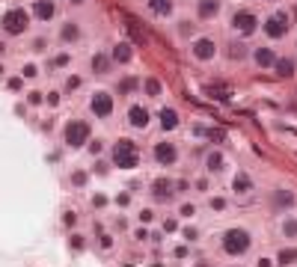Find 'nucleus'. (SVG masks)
<instances>
[{"label":"nucleus","instance_id":"2","mask_svg":"<svg viewBox=\"0 0 297 267\" xmlns=\"http://www.w3.org/2000/svg\"><path fill=\"white\" fill-rule=\"evenodd\" d=\"M113 163H116L119 169H134V166L140 163L137 143H131V140H119V143L113 146Z\"/></svg>","mask_w":297,"mask_h":267},{"label":"nucleus","instance_id":"6","mask_svg":"<svg viewBox=\"0 0 297 267\" xmlns=\"http://www.w3.org/2000/svg\"><path fill=\"white\" fill-rule=\"evenodd\" d=\"M65 143H68L71 149H80L83 143H89V122L71 119V122L65 125Z\"/></svg>","mask_w":297,"mask_h":267},{"label":"nucleus","instance_id":"37","mask_svg":"<svg viewBox=\"0 0 297 267\" xmlns=\"http://www.w3.org/2000/svg\"><path fill=\"white\" fill-rule=\"evenodd\" d=\"M48 104H51V107H57V104H59V95H57V92H51V95H48Z\"/></svg>","mask_w":297,"mask_h":267},{"label":"nucleus","instance_id":"14","mask_svg":"<svg viewBox=\"0 0 297 267\" xmlns=\"http://www.w3.org/2000/svg\"><path fill=\"white\" fill-rule=\"evenodd\" d=\"M214 15H220V0H196V18L199 21H211Z\"/></svg>","mask_w":297,"mask_h":267},{"label":"nucleus","instance_id":"36","mask_svg":"<svg viewBox=\"0 0 297 267\" xmlns=\"http://www.w3.org/2000/svg\"><path fill=\"white\" fill-rule=\"evenodd\" d=\"M30 104H42V92H30Z\"/></svg>","mask_w":297,"mask_h":267},{"label":"nucleus","instance_id":"10","mask_svg":"<svg viewBox=\"0 0 297 267\" xmlns=\"http://www.w3.org/2000/svg\"><path fill=\"white\" fill-rule=\"evenodd\" d=\"M277 59H280V56H277V51H274V48H268V45H265V48H256V51H253V62H256V65H259L262 71L274 68V65H277Z\"/></svg>","mask_w":297,"mask_h":267},{"label":"nucleus","instance_id":"34","mask_svg":"<svg viewBox=\"0 0 297 267\" xmlns=\"http://www.w3.org/2000/svg\"><path fill=\"white\" fill-rule=\"evenodd\" d=\"M65 86H68V89H77V86H80V77H74V74H71V77H68V83H65Z\"/></svg>","mask_w":297,"mask_h":267},{"label":"nucleus","instance_id":"25","mask_svg":"<svg viewBox=\"0 0 297 267\" xmlns=\"http://www.w3.org/2000/svg\"><path fill=\"white\" fill-rule=\"evenodd\" d=\"M143 92H146L149 98H158V95L164 92V86H161L158 77H146V80H143Z\"/></svg>","mask_w":297,"mask_h":267},{"label":"nucleus","instance_id":"38","mask_svg":"<svg viewBox=\"0 0 297 267\" xmlns=\"http://www.w3.org/2000/svg\"><path fill=\"white\" fill-rule=\"evenodd\" d=\"M152 217H155L152 211H143V214H140V220H143V223H152Z\"/></svg>","mask_w":297,"mask_h":267},{"label":"nucleus","instance_id":"16","mask_svg":"<svg viewBox=\"0 0 297 267\" xmlns=\"http://www.w3.org/2000/svg\"><path fill=\"white\" fill-rule=\"evenodd\" d=\"M146 6H149V12H152V15H158V18H167V15H173V9H176V0H146Z\"/></svg>","mask_w":297,"mask_h":267},{"label":"nucleus","instance_id":"35","mask_svg":"<svg viewBox=\"0 0 297 267\" xmlns=\"http://www.w3.org/2000/svg\"><path fill=\"white\" fill-rule=\"evenodd\" d=\"M65 62H68V53H59V56L54 59V65H65Z\"/></svg>","mask_w":297,"mask_h":267},{"label":"nucleus","instance_id":"1","mask_svg":"<svg viewBox=\"0 0 297 267\" xmlns=\"http://www.w3.org/2000/svg\"><path fill=\"white\" fill-rule=\"evenodd\" d=\"M220 244H223V253H226V256H244V253H250L253 238H250L247 229H229V232L220 238Z\"/></svg>","mask_w":297,"mask_h":267},{"label":"nucleus","instance_id":"31","mask_svg":"<svg viewBox=\"0 0 297 267\" xmlns=\"http://www.w3.org/2000/svg\"><path fill=\"white\" fill-rule=\"evenodd\" d=\"M283 232H286L289 238H297V220H286V226H283Z\"/></svg>","mask_w":297,"mask_h":267},{"label":"nucleus","instance_id":"7","mask_svg":"<svg viewBox=\"0 0 297 267\" xmlns=\"http://www.w3.org/2000/svg\"><path fill=\"white\" fill-rule=\"evenodd\" d=\"M190 53H193V59L208 62V59H214V53H217V42H214V39H208V36H199V39H193Z\"/></svg>","mask_w":297,"mask_h":267},{"label":"nucleus","instance_id":"18","mask_svg":"<svg viewBox=\"0 0 297 267\" xmlns=\"http://www.w3.org/2000/svg\"><path fill=\"white\" fill-rule=\"evenodd\" d=\"M271 205H274L277 211H286V208H292V205H295V193H292V190H274Z\"/></svg>","mask_w":297,"mask_h":267},{"label":"nucleus","instance_id":"27","mask_svg":"<svg viewBox=\"0 0 297 267\" xmlns=\"http://www.w3.org/2000/svg\"><path fill=\"white\" fill-rule=\"evenodd\" d=\"M137 89V77H125V80H119V92L125 95V92H134Z\"/></svg>","mask_w":297,"mask_h":267},{"label":"nucleus","instance_id":"39","mask_svg":"<svg viewBox=\"0 0 297 267\" xmlns=\"http://www.w3.org/2000/svg\"><path fill=\"white\" fill-rule=\"evenodd\" d=\"M0 74H3V65H0Z\"/></svg>","mask_w":297,"mask_h":267},{"label":"nucleus","instance_id":"28","mask_svg":"<svg viewBox=\"0 0 297 267\" xmlns=\"http://www.w3.org/2000/svg\"><path fill=\"white\" fill-rule=\"evenodd\" d=\"M297 262V250H283L280 253V265H295Z\"/></svg>","mask_w":297,"mask_h":267},{"label":"nucleus","instance_id":"17","mask_svg":"<svg viewBox=\"0 0 297 267\" xmlns=\"http://www.w3.org/2000/svg\"><path fill=\"white\" fill-rule=\"evenodd\" d=\"M274 71H277V77H295V71H297V59H292V56H280L277 59V65H274Z\"/></svg>","mask_w":297,"mask_h":267},{"label":"nucleus","instance_id":"9","mask_svg":"<svg viewBox=\"0 0 297 267\" xmlns=\"http://www.w3.org/2000/svg\"><path fill=\"white\" fill-rule=\"evenodd\" d=\"M89 110L98 116V119H107L113 113V95L110 92H95L92 101H89Z\"/></svg>","mask_w":297,"mask_h":267},{"label":"nucleus","instance_id":"40","mask_svg":"<svg viewBox=\"0 0 297 267\" xmlns=\"http://www.w3.org/2000/svg\"><path fill=\"white\" fill-rule=\"evenodd\" d=\"M0 53H3V45H0Z\"/></svg>","mask_w":297,"mask_h":267},{"label":"nucleus","instance_id":"8","mask_svg":"<svg viewBox=\"0 0 297 267\" xmlns=\"http://www.w3.org/2000/svg\"><path fill=\"white\" fill-rule=\"evenodd\" d=\"M125 33H128L131 45H146V42H149V30H146L134 15H125Z\"/></svg>","mask_w":297,"mask_h":267},{"label":"nucleus","instance_id":"41","mask_svg":"<svg viewBox=\"0 0 297 267\" xmlns=\"http://www.w3.org/2000/svg\"><path fill=\"white\" fill-rule=\"evenodd\" d=\"M202 267H208V265H202Z\"/></svg>","mask_w":297,"mask_h":267},{"label":"nucleus","instance_id":"13","mask_svg":"<svg viewBox=\"0 0 297 267\" xmlns=\"http://www.w3.org/2000/svg\"><path fill=\"white\" fill-rule=\"evenodd\" d=\"M173 178H155V184H152V196L158 199V202H167V199H173Z\"/></svg>","mask_w":297,"mask_h":267},{"label":"nucleus","instance_id":"23","mask_svg":"<svg viewBox=\"0 0 297 267\" xmlns=\"http://www.w3.org/2000/svg\"><path fill=\"white\" fill-rule=\"evenodd\" d=\"M205 169H208L211 175H217V172L223 169V155H220V152H208V155H205Z\"/></svg>","mask_w":297,"mask_h":267},{"label":"nucleus","instance_id":"12","mask_svg":"<svg viewBox=\"0 0 297 267\" xmlns=\"http://www.w3.org/2000/svg\"><path fill=\"white\" fill-rule=\"evenodd\" d=\"M149 107H143V104H131L128 107V122H131V128H149Z\"/></svg>","mask_w":297,"mask_h":267},{"label":"nucleus","instance_id":"26","mask_svg":"<svg viewBox=\"0 0 297 267\" xmlns=\"http://www.w3.org/2000/svg\"><path fill=\"white\" fill-rule=\"evenodd\" d=\"M59 36H62V42H77V39H80V27H77L74 21H68V24L62 27Z\"/></svg>","mask_w":297,"mask_h":267},{"label":"nucleus","instance_id":"5","mask_svg":"<svg viewBox=\"0 0 297 267\" xmlns=\"http://www.w3.org/2000/svg\"><path fill=\"white\" fill-rule=\"evenodd\" d=\"M262 30H265L268 39H283V36H289V30H292V18H289L286 12H274V15L262 24Z\"/></svg>","mask_w":297,"mask_h":267},{"label":"nucleus","instance_id":"29","mask_svg":"<svg viewBox=\"0 0 297 267\" xmlns=\"http://www.w3.org/2000/svg\"><path fill=\"white\" fill-rule=\"evenodd\" d=\"M229 56H232V59H241V56H247V51H244V45H238V42H232V45H229Z\"/></svg>","mask_w":297,"mask_h":267},{"label":"nucleus","instance_id":"21","mask_svg":"<svg viewBox=\"0 0 297 267\" xmlns=\"http://www.w3.org/2000/svg\"><path fill=\"white\" fill-rule=\"evenodd\" d=\"M110 65H113V56H107V53H95L92 56V71L95 74H107Z\"/></svg>","mask_w":297,"mask_h":267},{"label":"nucleus","instance_id":"32","mask_svg":"<svg viewBox=\"0 0 297 267\" xmlns=\"http://www.w3.org/2000/svg\"><path fill=\"white\" fill-rule=\"evenodd\" d=\"M211 208H214V211H223V208H226V199H211Z\"/></svg>","mask_w":297,"mask_h":267},{"label":"nucleus","instance_id":"30","mask_svg":"<svg viewBox=\"0 0 297 267\" xmlns=\"http://www.w3.org/2000/svg\"><path fill=\"white\" fill-rule=\"evenodd\" d=\"M208 140H211V143H223V140H226V131H220V128H211V131H208Z\"/></svg>","mask_w":297,"mask_h":267},{"label":"nucleus","instance_id":"3","mask_svg":"<svg viewBox=\"0 0 297 267\" xmlns=\"http://www.w3.org/2000/svg\"><path fill=\"white\" fill-rule=\"evenodd\" d=\"M232 30H235L238 36L250 39V36L259 30V18H256V12H250V9H238V12L232 15Z\"/></svg>","mask_w":297,"mask_h":267},{"label":"nucleus","instance_id":"33","mask_svg":"<svg viewBox=\"0 0 297 267\" xmlns=\"http://www.w3.org/2000/svg\"><path fill=\"white\" fill-rule=\"evenodd\" d=\"M39 71H36V65H24V77H36Z\"/></svg>","mask_w":297,"mask_h":267},{"label":"nucleus","instance_id":"11","mask_svg":"<svg viewBox=\"0 0 297 267\" xmlns=\"http://www.w3.org/2000/svg\"><path fill=\"white\" fill-rule=\"evenodd\" d=\"M155 160L164 163V166H173V163L178 160V149H176L173 143H158V146H155Z\"/></svg>","mask_w":297,"mask_h":267},{"label":"nucleus","instance_id":"4","mask_svg":"<svg viewBox=\"0 0 297 267\" xmlns=\"http://www.w3.org/2000/svg\"><path fill=\"white\" fill-rule=\"evenodd\" d=\"M3 30L9 33V36H21L24 30H27V24H30V15L21 9V6H15V9H9L6 15H3Z\"/></svg>","mask_w":297,"mask_h":267},{"label":"nucleus","instance_id":"19","mask_svg":"<svg viewBox=\"0 0 297 267\" xmlns=\"http://www.w3.org/2000/svg\"><path fill=\"white\" fill-rule=\"evenodd\" d=\"M202 92H205L211 101H232V92H229L226 86H217V83H205Z\"/></svg>","mask_w":297,"mask_h":267},{"label":"nucleus","instance_id":"20","mask_svg":"<svg viewBox=\"0 0 297 267\" xmlns=\"http://www.w3.org/2000/svg\"><path fill=\"white\" fill-rule=\"evenodd\" d=\"M113 62H131V56H134V45L131 42H119L116 48H113Z\"/></svg>","mask_w":297,"mask_h":267},{"label":"nucleus","instance_id":"24","mask_svg":"<svg viewBox=\"0 0 297 267\" xmlns=\"http://www.w3.org/2000/svg\"><path fill=\"white\" fill-rule=\"evenodd\" d=\"M250 190H253V178H250L247 172H238V175H235V193L244 196V193H250Z\"/></svg>","mask_w":297,"mask_h":267},{"label":"nucleus","instance_id":"15","mask_svg":"<svg viewBox=\"0 0 297 267\" xmlns=\"http://www.w3.org/2000/svg\"><path fill=\"white\" fill-rule=\"evenodd\" d=\"M33 15H36L39 21H51V18L57 15L54 0H36V3H33Z\"/></svg>","mask_w":297,"mask_h":267},{"label":"nucleus","instance_id":"22","mask_svg":"<svg viewBox=\"0 0 297 267\" xmlns=\"http://www.w3.org/2000/svg\"><path fill=\"white\" fill-rule=\"evenodd\" d=\"M161 128H164V131L178 128V113H176L173 107H164V110H161Z\"/></svg>","mask_w":297,"mask_h":267}]
</instances>
